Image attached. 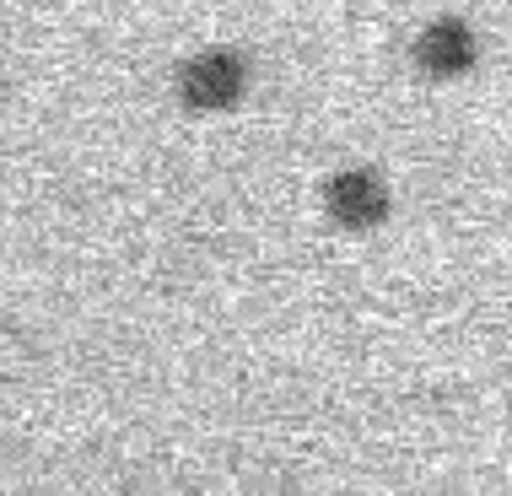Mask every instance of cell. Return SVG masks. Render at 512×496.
<instances>
[{
  "mask_svg": "<svg viewBox=\"0 0 512 496\" xmlns=\"http://www.w3.org/2000/svg\"><path fill=\"white\" fill-rule=\"evenodd\" d=\"M415 65H421V71L432 76V81L464 76L469 65H475V33H469V22H459V17H437L421 38H415Z\"/></svg>",
  "mask_w": 512,
  "mask_h": 496,
  "instance_id": "3",
  "label": "cell"
},
{
  "mask_svg": "<svg viewBox=\"0 0 512 496\" xmlns=\"http://www.w3.org/2000/svg\"><path fill=\"white\" fill-rule=\"evenodd\" d=\"M248 87V60L238 49H205L178 71V98L195 114H216V108H232Z\"/></svg>",
  "mask_w": 512,
  "mask_h": 496,
  "instance_id": "1",
  "label": "cell"
},
{
  "mask_svg": "<svg viewBox=\"0 0 512 496\" xmlns=\"http://www.w3.org/2000/svg\"><path fill=\"white\" fill-rule=\"evenodd\" d=\"M324 205H329V216H335L345 232H367V227H378L383 216H389V189H383L378 173L345 168V173H335L324 184Z\"/></svg>",
  "mask_w": 512,
  "mask_h": 496,
  "instance_id": "2",
  "label": "cell"
}]
</instances>
